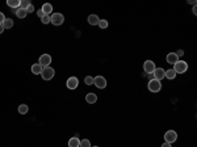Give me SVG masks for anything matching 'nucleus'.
Segmentation results:
<instances>
[{
  "mask_svg": "<svg viewBox=\"0 0 197 147\" xmlns=\"http://www.w3.org/2000/svg\"><path fill=\"white\" fill-rule=\"evenodd\" d=\"M54 75H55V71H54V68H51V67H44L42 68V72H41V76L44 80H51V79L54 78Z\"/></svg>",
  "mask_w": 197,
  "mask_h": 147,
  "instance_id": "obj_1",
  "label": "nucleus"
},
{
  "mask_svg": "<svg viewBox=\"0 0 197 147\" xmlns=\"http://www.w3.org/2000/svg\"><path fill=\"white\" fill-rule=\"evenodd\" d=\"M147 88H148L150 92H154V93H155V92H159L160 90H162V83H160L159 80H156V79H153V80L148 82Z\"/></svg>",
  "mask_w": 197,
  "mask_h": 147,
  "instance_id": "obj_2",
  "label": "nucleus"
},
{
  "mask_svg": "<svg viewBox=\"0 0 197 147\" xmlns=\"http://www.w3.org/2000/svg\"><path fill=\"white\" fill-rule=\"evenodd\" d=\"M174 66H175L174 70H175V72H176V74H184L188 70V63L184 62V60H179V62L175 63Z\"/></svg>",
  "mask_w": 197,
  "mask_h": 147,
  "instance_id": "obj_3",
  "label": "nucleus"
},
{
  "mask_svg": "<svg viewBox=\"0 0 197 147\" xmlns=\"http://www.w3.org/2000/svg\"><path fill=\"white\" fill-rule=\"evenodd\" d=\"M50 18H51L50 23H53V25H57V26L62 25L63 21H65V16L62 13H53L50 15Z\"/></svg>",
  "mask_w": 197,
  "mask_h": 147,
  "instance_id": "obj_4",
  "label": "nucleus"
},
{
  "mask_svg": "<svg viewBox=\"0 0 197 147\" xmlns=\"http://www.w3.org/2000/svg\"><path fill=\"white\" fill-rule=\"evenodd\" d=\"M93 84H95L99 90H104V88L107 87V80H105L104 76L99 75V76H96V78H93Z\"/></svg>",
  "mask_w": 197,
  "mask_h": 147,
  "instance_id": "obj_5",
  "label": "nucleus"
},
{
  "mask_svg": "<svg viewBox=\"0 0 197 147\" xmlns=\"http://www.w3.org/2000/svg\"><path fill=\"white\" fill-rule=\"evenodd\" d=\"M38 63L41 64L42 67H49L50 63H51V57L50 54H42L38 59Z\"/></svg>",
  "mask_w": 197,
  "mask_h": 147,
  "instance_id": "obj_6",
  "label": "nucleus"
},
{
  "mask_svg": "<svg viewBox=\"0 0 197 147\" xmlns=\"http://www.w3.org/2000/svg\"><path fill=\"white\" fill-rule=\"evenodd\" d=\"M164 139H166V142H167V143H174L175 140L177 139V134H176V131H174V130H168L167 133L164 134Z\"/></svg>",
  "mask_w": 197,
  "mask_h": 147,
  "instance_id": "obj_7",
  "label": "nucleus"
},
{
  "mask_svg": "<svg viewBox=\"0 0 197 147\" xmlns=\"http://www.w3.org/2000/svg\"><path fill=\"white\" fill-rule=\"evenodd\" d=\"M155 63L153 62V60H146V62L143 63V70L146 74H153L154 71H155Z\"/></svg>",
  "mask_w": 197,
  "mask_h": 147,
  "instance_id": "obj_8",
  "label": "nucleus"
},
{
  "mask_svg": "<svg viewBox=\"0 0 197 147\" xmlns=\"http://www.w3.org/2000/svg\"><path fill=\"white\" fill-rule=\"evenodd\" d=\"M66 84H67L68 90H76L78 85H79V80H78V78H75V76H71V78H68V80H67Z\"/></svg>",
  "mask_w": 197,
  "mask_h": 147,
  "instance_id": "obj_9",
  "label": "nucleus"
},
{
  "mask_svg": "<svg viewBox=\"0 0 197 147\" xmlns=\"http://www.w3.org/2000/svg\"><path fill=\"white\" fill-rule=\"evenodd\" d=\"M154 74V79H156V80H162L163 78H164L166 75V70H163L162 67H159V68H155V71L153 72Z\"/></svg>",
  "mask_w": 197,
  "mask_h": 147,
  "instance_id": "obj_10",
  "label": "nucleus"
},
{
  "mask_svg": "<svg viewBox=\"0 0 197 147\" xmlns=\"http://www.w3.org/2000/svg\"><path fill=\"white\" fill-rule=\"evenodd\" d=\"M166 59H167V63H169V64H175L179 62V57L176 55V53H169Z\"/></svg>",
  "mask_w": 197,
  "mask_h": 147,
  "instance_id": "obj_11",
  "label": "nucleus"
},
{
  "mask_svg": "<svg viewBox=\"0 0 197 147\" xmlns=\"http://www.w3.org/2000/svg\"><path fill=\"white\" fill-rule=\"evenodd\" d=\"M42 68H44V67H42L39 63L33 64V66H32V74H34V75H41Z\"/></svg>",
  "mask_w": 197,
  "mask_h": 147,
  "instance_id": "obj_12",
  "label": "nucleus"
},
{
  "mask_svg": "<svg viewBox=\"0 0 197 147\" xmlns=\"http://www.w3.org/2000/svg\"><path fill=\"white\" fill-rule=\"evenodd\" d=\"M41 9L44 11V13H45V15H49V16H50V13L53 12V5H51L50 3H45V4L42 5V8H41Z\"/></svg>",
  "mask_w": 197,
  "mask_h": 147,
  "instance_id": "obj_13",
  "label": "nucleus"
},
{
  "mask_svg": "<svg viewBox=\"0 0 197 147\" xmlns=\"http://www.w3.org/2000/svg\"><path fill=\"white\" fill-rule=\"evenodd\" d=\"M80 146V139L78 137H74L68 140V147H79Z\"/></svg>",
  "mask_w": 197,
  "mask_h": 147,
  "instance_id": "obj_14",
  "label": "nucleus"
},
{
  "mask_svg": "<svg viewBox=\"0 0 197 147\" xmlns=\"http://www.w3.org/2000/svg\"><path fill=\"white\" fill-rule=\"evenodd\" d=\"M86 101L88 104H95L96 101H97V96H96V93H88L86 96Z\"/></svg>",
  "mask_w": 197,
  "mask_h": 147,
  "instance_id": "obj_15",
  "label": "nucleus"
},
{
  "mask_svg": "<svg viewBox=\"0 0 197 147\" xmlns=\"http://www.w3.org/2000/svg\"><path fill=\"white\" fill-rule=\"evenodd\" d=\"M100 21V18L96 16V15H89L88 16V23L91 24V25H97Z\"/></svg>",
  "mask_w": 197,
  "mask_h": 147,
  "instance_id": "obj_16",
  "label": "nucleus"
},
{
  "mask_svg": "<svg viewBox=\"0 0 197 147\" xmlns=\"http://www.w3.org/2000/svg\"><path fill=\"white\" fill-rule=\"evenodd\" d=\"M7 4H8V7L17 9V8H20V0H8Z\"/></svg>",
  "mask_w": 197,
  "mask_h": 147,
  "instance_id": "obj_17",
  "label": "nucleus"
},
{
  "mask_svg": "<svg viewBox=\"0 0 197 147\" xmlns=\"http://www.w3.org/2000/svg\"><path fill=\"white\" fill-rule=\"evenodd\" d=\"M176 75H177V74L175 72V70L171 68V70H168V71H166L164 78H167V79H175V78H176Z\"/></svg>",
  "mask_w": 197,
  "mask_h": 147,
  "instance_id": "obj_18",
  "label": "nucleus"
},
{
  "mask_svg": "<svg viewBox=\"0 0 197 147\" xmlns=\"http://www.w3.org/2000/svg\"><path fill=\"white\" fill-rule=\"evenodd\" d=\"M15 12H16V16L19 17V18H24V17L26 16V15H28V13H26L25 9H23V8H17Z\"/></svg>",
  "mask_w": 197,
  "mask_h": 147,
  "instance_id": "obj_19",
  "label": "nucleus"
},
{
  "mask_svg": "<svg viewBox=\"0 0 197 147\" xmlns=\"http://www.w3.org/2000/svg\"><path fill=\"white\" fill-rule=\"evenodd\" d=\"M3 26H4V29H11L13 26V20L12 18H5L4 23H3Z\"/></svg>",
  "mask_w": 197,
  "mask_h": 147,
  "instance_id": "obj_20",
  "label": "nucleus"
},
{
  "mask_svg": "<svg viewBox=\"0 0 197 147\" xmlns=\"http://www.w3.org/2000/svg\"><path fill=\"white\" fill-rule=\"evenodd\" d=\"M28 110H29V108H28V105H25V104H21V105H19V113H20V114H26Z\"/></svg>",
  "mask_w": 197,
  "mask_h": 147,
  "instance_id": "obj_21",
  "label": "nucleus"
},
{
  "mask_svg": "<svg viewBox=\"0 0 197 147\" xmlns=\"http://www.w3.org/2000/svg\"><path fill=\"white\" fill-rule=\"evenodd\" d=\"M29 5H30V3L28 1V0H20V8H23V9L26 11V8H28Z\"/></svg>",
  "mask_w": 197,
  "mask_h": 147,
  "instance_id": "obj_22",
  "label": "nucleus"
},
{
  "mask_svg": "<svg viewBox=\"0 0 197 147\" xmlns=\"http://www.w3.org/2000/svg\"><path fill=\"white\" fill-rule=\"evenodd\" d=\"M97 25L101 28V29H107V28H108V21L107 20H100Z\"/></svg>",
  "mask_w": 197,
  "mask_h": 147,
  "instance_id": "obj_23",
  "label": "nucleus"
},
{
  "mask_svg": "<svg viewBox=\"0 0 197 147\" xmlns=\"http://www.w3.org/2000/svg\"><path fill=\"white\" fill-rule=\"evenodd\" d=\"M79 147H91V142L88 139H83V140H80V146Z\"/></svg>",
  "mask_w": 197,
  "mask_h": 147,
  "instance_id": "obj_24",
  "label": "nucleus"
},
{
  "mask_svg": "<svg viewBox=\"0 0 197 147\" xmlns=\"http://www.w3.org/2000/svg\"><path fill=\"white\" fill-rule=\"evenodd\" d=\"M41 21H42V24H49L50 21H51V18H50L49 15H45V16L41 18Z\"/></svg>",
  "mask_w": 197,
  "mask_h": 147,
  "instance_id": "obj_25",
  "label": "nucleus"
},
{
  "mask_svg": "<svg viewBox=\"0 0 197 147\" xmlns=\"http://www.w3.org/2000/svg\"><path fill=\"white\" fill-rule=\"evenodd\" d=\"M84 82H86L87 85H92V84H93V78H92V76H86Z\"/></svg>",
  "mask_w": 197,
  "mask_h": 147,
  "instance_id": "obj_26",
  "label": "nucleus"
},
{
  "mask_svg": "<svg viewBox=\"0 0 197 147\" xmlns=\"http://www.w3.org/2000/svg\"><path fill=\"white\" fill-rule=\"evenodd\" d=\"M34 11V7H33V4H30L28 8H26V13H32V12Z\"/></svg>",
  "mask_w": 197,
  "mask_h": 147,
  "instance_id": "obj_27",
  "label": "nucleus"
},
{
  "mask_svg": "<svg viewBox=\"0 0 197 147\" xmlns=\"http://www.w3.org/2000/svg\"><path fill=\"white\" fill-rule=\"evenodd\" d=\"M4 20H5L4 13H3V12H0V24H3V23H4Z\"/></svg>",
  "mask_w": 197,
  "mask_h": 147,
  "instance_id": "obj_28",
  "label": "nucleus"
},
{
  "mask_svg": "<svg viewBox=\"0 0 197 147\" xmlns=\"http://www.w3.org/2000/svg\"><path fill=\"white\" fill-rule=\"evenodd\" d=\"M37 15H38V16H39V17H41V18H42V17H44V16H45V13H44V11H42V9H39V11L37 12Z\"/></svg>",
  "mask_w": 197,
  "mask_h": 147,
  "instance_id": "obj_29",
  "label": "nucleus"
},
{
  "mask_svg": "<svg viewBox=\"0 0 197 147\" xmlns=\"http://www.w3.org/2000/svg\"><path fill=\"white\" fill-rule=\"evenodd\" d=\"M176 55H177V57H181V55H184V51L183 50H179L177 53H176Z\"/></svg>",
  "mask_w": 197,
  "mask_h": 147,
  "instance_id": "obj_30",
  "label": "nucleus"
},
{
  "mask_svg": "<svg viewBox=\"0 0 197 147\" xmlns=\"http://www.w3.org/2000/svg\"><path fill=\"white\" fill-rule=\"evenodd\" d=\"M162 147H172V146H171V143H167V142H166V143H163V145H162Z\"/></svg>",
  "mask_w": 197,
  "mask_h": 147,
  "instance_id": "obj_31",
  "label": "nucleus"
},
{
  "mask_svg": "<svg viewBox=\"0 0 197 147\" xmlns=\"http://www.w3.org/2000/svg\"><path fill=\"white\" fill-rule=\"evenodd\" d=\"M4 32V26H3V24H0V34Z\"/></svg>",
  "mask_w": 197,
  "mask_h": 147,
  "instance_id": "obj_32",
  "label": "nucleus"
},
{
  "mask_svg": "<svg viewBox=\"0 0 197 147\" xmlns=\"http://www.w3.org/2000/svg\"><path fill=\"white\" fill-rule=\"evenodd\" d=\"M147 75H148V78H150V80H153V79H154V74H147Z\"/></svg>",
  "mask_w": 197,
  "mask_h": 147,
  "instance_id": "obj_33",
  "label": "nucleus"
},
{
  "mask_svg": "<svg viewBox=\"0 0 197 147\" xmlns=\"http://www.w3.org/2000/svg\"><path fill=\"white\" fill-rule=\"evenodd\" d=\"M188 3H190V4H196L195 0H188Z\"/></svg>",
  "mask_w": 197,
  "mask_h": 147,
  "instance_id": "obj_34",
  "label": "nucleus"
},
{
  "mask_svg": "<svg viewBox=\"0 0 197 147\" xmlns=\"http://www.w3.org/2000/svg\"><path fill=\"white\" fill-rule=\"evenodd\" d=\"M91 147H92V146H91ZM95 147H97V146H95Z\"/></svg>",
  "mask_w": 197,
  "mask_h": 147,
  "instance_id": "obj_35",
  "label": "nucleus"
}]
</instances>
